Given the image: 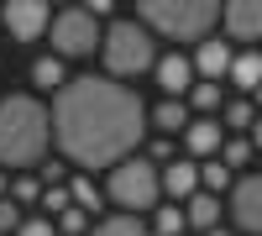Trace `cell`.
<instances>
[{
    "mask_svg": "<svg viewBox=\"0 0 262 236\" xmlns=\"http://www.w3.org/2000/svg\"><path fill=\"white\" fill-rule=\"evenodd\" d=\"M221 126H226V137H231V132H236V137H242V132H252V126H257V105H252L247 95L226 100V105H221Z\"/></svg>",
    "mask_w": 262,
    "mask_h": 236,
    "instance_id": "e0dca14e",
    "label": "cell"
},
{
    "mask_svg": "<svg viewBox=\"0 0 262 236\" xmlns=\"http://www.w3.org/2000/svg\"><path fill=\"white\" fill-rule=\"evenodd\" d=\"M69 200L84 210V216H100V205H105V189H100L95 179H84V174H79V179H69Z\"/></svg>",
    "mask_w": 262,
    "mask_h": 236,
    "instance_id": "44dd1931",
    "label": "cell"
},
{
    "mask_svg": "<svg viewBox=\"0 0 262 236\" xmlns=\"http://www.w3.org/2000/svg\"><path fill=\"white\" fill-rule=\"evenodd\" d=\"M152 74H158L163 100H189V90L200 84V74H194V58H189V53H179V48H173V53H163Z\"/></svg>",
    "mask_w": 262,
    "mask_h": 236,
    "instance_id": "30bf717a",
    "label": "cell"
},
{
    "mask_svg": "<svg viewBox=\"0 0 262 236\" xmlns=\"http://www.w3.org/2000/svg\"><path fill=\"white\" fill-rule=\"evenodd\" d=\"M252 147L262 153V116H257V126H252Z\"/></svg>",
    "mask_w": 262,
    "mask_h": 236,
    "instance_id": "f1b7e54d",
    "label": "cell"
},
{
    "mask_svg": "<svg viewBox=\"0 0 262 236\" xmlns=\"http://www.w3.org/2000/svg\"><path fill=\"white\" fill-rule=\"evenodd\" d=\"M32 84H37V90H53V95H58L63 84H69V69H63V58H53V53H48V58H37V63H32Z\"/></svg>",
    "mask_w": 262,
    "mask_h": 236,
    "instance_id": "d6986e66",
    "label": "cell"
},
{
    "mask_svg": "<svg viewBox=\"0 0 262 236\" xmlns=\"http://www.w3.org/2000/svg\"><path fill=\"white\" fill-rule=\"evenodd\" d=\"M184 216H189V226H194V231L205 236V231H215V226H221V216H226V205L215 200V195H205V189H200V195H194V200L184 205Z\"/></svg>",
    "mask_w": 262,
    "mask_h": 236,
    "instance_id": "2e32d148",
    "label": "cell"
},
{
    "mask_svg": "<svg viewBox=\"0 0 262 236\" xmlns=\"http://www.w3.org/2000/svg\"><path fill=\"white\" fill-rule=\"evenodd\" d=\"M189 58H194V74H200L205 84H221V79L231 74V63H236V48H231V42H221V37H205Z\"/></svg>",
    "mask_w": 262,
    "mask_h": 236,
    "instance_id": "4fadbf2b",
    "label": "cell"
},
{
    "mask_svg": "<svg viewBox=\"0 0 262 236\" xmlns=\"http://www.w3.org/2000/svg\"><path fill=\"white\" fill-rule=\"evenodd\" d=\"M100 58H105V79H116V84H126V79H142V74H152L158 69V37H152L137 16H116L111 27H105V42H100Z\"/></svg>",
    "mask_w": 262,
    "mask_h": 236,
    "instance_id": "277c9868",
    "label": "cell"
},
{
    "mask_svg": "<svg viewBox=\"0 0 262 236\" xmlns=\"http://www.w3.org/2000/svg\"><path fill=\"white\" fill-rule=\"evenodd\" d=\"M179 142H184V158L210 163V158H221V147H226V126H221V116H194Z\"/></svg>",
    "mask_w": 262,
    "mask_h": 236,
    "instance_id": "8fae6325",
    "label": "cell"
},
{
    "mask_svg": "<svg viewBox=\"0 0 262 236\" xmlns=\"http://www.w3.org/2000/svg\"><path fill=\"white\" fill-rule=\"evenodd\" d=\"M231 90H242L247 100L257 95V84H262V48H236V63H231Z\"/></svg>",
    "mask_w": 262,
    "mask_h": 236,
    "instance_id": "9a60e30c",
    "label": "cell"
},
{
    "mask_svg": "<svg viewBox=\"0 0 262 236\" xmlns=\"http://www.w3.org/2000/svg\"><path fill=\"white\" fill-rule=\"evenodd\" d=\"M147 226H152V236H184L189 231V216H184V205H158Z\"/></svg>",
    "mask_w": 262,
    "mask_h": 236,
    "instance_id": "7402d4cb",
    "label": "cell"
},
{
    "mask_svg": "<svg viewBox=\"0 0 262 236\" xmlns=\"http://www.w3.org/2000/svg\"><path fill=\"white\" fill-rule=\"evenodd\" d=\"M221 32H226V42L262 48V0H231V6H221Z\"/></svg>",
    "mask_w": 262,
    "mask_h": 236,
    "instance_id": "9c48e42d",
    "label": "cell"
},
{
    "mask_svg": "<svg viewBox=\"0 0 262 236\" xmlns=\"http://www.w3.org/2000/svg\"><path fill=\"white\" fill-rule=\"evenodd\" d=\"M53 147V116L37 95H6L0 100V168L27 174Z\"/></svg>",
    "mask_w": 262,
    "mask_h": 236,
    "instance_id": "7a4b0ae2",
    "label": "cell"
},
{
    "mask_svg": "<svg viewBox=\"0 0 262 236\" xmlns=\"http://www.w3.org/2000/svg\"><path fill=\"white\" fill-rule=\"evenodd\" d=\"M48 42H53V58H90L105 42V21L90 6H63V11H53Z\"/></svg>",
    "mask_w": 262,
    "mask_h": 236,
    "instance_id": "8992f818",
    "label": "cell"
},
{
    "mask_svg": "<svg viewBox=\"0 0 262 236\" xmlns=\"http://www.w3.org/2000/svg\"><path fill=\"white\" fill-rule=\"evenodd\" d=\"M16 236H58V226L48 221V216H27V221H21V231Z\"/></svg>",
    "mask_w": 262,
    "mask_h": 236,
    "instance_id": "83f0119b",
    "label": "cell"
},
{
    "mask_svg": "<svg viewBox=\"0 0 262 236\" xmlns=\"http://www.w3.org/2000/svg\"><path fill=\"white\" fill-rule=\"evenodd\" d=\"M205 236H231V231H226V226H215V231H205Z\"/></svg>",
    "mask_w": 262,
    "mask_h": 236,
    "instance_id": "1f68e13d",
    "label": "cell"
},
{
    "mask_svg": "<svg viewBox=\"0 0 262 236\" xmlns=\"http://www.w3.org/2000/svg\"><path fill=\"white\" fill-rule=\"evenodd\" d=\"M137 21L158 37V42H179V48H200L205 37H215L221 27V6L215 0H142Z\"/></svg>",
    "mask_w": 262,
    "mask_h": 236,
    "instance_id": "3957f363",
    "label": "cell"
},
{
    "mask_svg": "<svg viewBox=\"0 0 262 236\" xmlns=\"http://www.w3.org/2000/svg\"><path fill=\"white\" fill-rule=\"evenodd\" d=\"M53 116V142L74 168H105L137 158V147L147 137V105L137 90L105 79V74H79L69 79L48 105Z\"/></svg>",
    "mask_w": 262,
    "mask_h": 236,
    "instance_id": "6da1fadb",
    "label": "cell"
},
{
    "mask_svg": "<svg viewBox=\"0 0 262 236\" xmlns=\"http://www.w3.org/2000/svg\"><path fill=\"white\" fill-rule=\"evenodd\" d=\"M231 184H236V174H231L221 158L200 163V189H205V195H215V200H221V195H231Z\"/></svg>",
    "mask_w": 262,
    "mask_h": 236,
    "instance_id": "ffe728a7",
    "label": "cell"
},
{
    "mask_svg": "<svg viewBox=\"0 0 262 236\" xmlns=\"http://www.w3.org/2000/svg\"><path fill=\"white\" fill-rule=\"evenodd\" d=\"M226 216L242 236H262V174H236L226 195Z\"/></svg>",
    "mask_w": 262,
    "mask_h": 236,
    "instance_id": "52a82bcc",
    "label": "cell"
},
{
    "mask_svg": "<svg viewBox=\"0 0 262 236\" xmlns=\"http://www.w3.org/2000/svg\"><path fill=\"white\" fill-rule=\"evenodd\" d=\"M21 221H27V216H21V205H16V200H0V236H16Z\"/></svg>",
    "mask_w": 262,
    "mask_h": 236,
    "instance_id": "4316f807",
    "label": "cell"
},
{
    "mask_svg": "<svg viewBox=\"0 0 262 236\" xmlns=\"http://www.w3.org/2000/svg\"><path fill=\"white\" fill-rule=\"evenodd\" d=\"M90 236H152V226L142 216H105L90 226Z\"/></svg>",
    "mask_w": 262,
    "mask_h": 236,
    "instance_id": "ac0fdd59",
    "label": "cell"
},
{
    "mask_svg": "<svg viewBox=\"0 0 262 236\" xmlns=\"http://www.w3.org/2000/svg\"><path fill=\"white\" fill-rule=\"evenodd\" d=\"M0 27L11 32V42H37L53 27V6H42V0H11V6H0Z\"/></svg>",
    "mask_w": 262,
    "mask_h": 236,
    "instance_id": "ba28073f",
    "label": "cell"
},
{
    "mask_svg": "<svg viewBox=\"0 0 262 236\" xmlns=\"http://www.w3.org/2000/svg\"><path fill=\"white\" fill-rule=\"evenodd\" d=\"M252 105H257V111H262V84H257V95H252Z\"/></svg>",
    "mask_w": 262,
    "mask_h": 236,
    "instance_id": "4dcf8cb0",
    "label": "cell"
},
{
    "mask_svg": "<svg viewBox=\"0 0 262 236\" xmlns=\"http://www.w3.org/2000/svg\"><path fill=\"white\" fill-rule=\"evenodd\" d=\"M0 200H11V184H6V174H0Z\"/></svg>",
    "mask_w": 262,
    "mask_h": 236,
    "instance_id": "f546056e",
    "label": "cell"
},
{
    "mask_svg": "<svg viewBox=\"0 0 262 236\" xmlns=\"http://www.w3.org/2000/svg\"><path fill=\"white\" fill-rule=\"evenodd\" d=\"M53 226H58L63 236H90V216H84L79 205H69V210H63V216L53 221Z\"/></svg>",
    "mask_w": 262,
    "mask_h": 236,
    "instance_id": "d4e9b609",
    "label": "cell"
},
{
    "mask_svg": "<svg viewBox=\"0 0 262 236\" xmlns=\"http://www.w3.org/2000/svg\"><path fill=\"white\" fill-rule=\"evenodd\" d=\"M252 137H226V147H221V163L231 168V174H247V163H252Z\"/></svg>",
    "mask_w": 262,
    "mask_h": 236,
    "instance_id": "cb8c5ba5",
    "label": "cell"
},
{
    "mask_svg": "<svg viewBox=\"0 0 262 236\" xmlns=\"http://www.w3.org/2000/svg\"><path fill=\"white\" fill-rule=\"evenodd\" d=\"M105 200H111L121 216H152L158 200H163V174H158V163H147L142 153L126 158V163H116L111 174H105Z\"/></svg>",
    "mask_w": 262,
    "mask_h": 236,
    "instance_id": "5b68a950",
    "label": "cell"
},
{
    "mask_svg": "<svg viewBox=\"0 0 262 236\" xmlns=\"http://www.w3.org/2000/svg\"><path fill=\"white\" fill-rule=\"evenodd\" d=\"M11 200H16V205H32V200H42V184H37L32 174H16V179H11Z\"/></svg>",
    "mask_w": 262,
    "mask_h": 236,
    "instance_id": "484cf974",
    "label": "cell"
},
{
    "mask_svg": "<svg viewBox=\"0 0 262 236\" xmlns=\"http://www.w3.org/2000/svg\"><path fill=\"white\" fill-rule=\"evenodd\" d=\"M221 105H226V90H221V84H194V90H189V111L194 116H221Z\"/></svg>",
    "mask_w": 262,
    "mask_h": 236,
    "instance_id": "603a6c76",
    "label": "cell"
},
{
    "mask_svg": "<svg viewBox=\"0 0 262 236\" xmlns=\"http://www.w3.org/2000/svg\"><path fill=\"white\" fill-rule=\"evenodd\" d=\"M189 121H194V111H189V100H158L147 111V126L158 137H168V142H179L184 132H189Z\"/></svg>",
    "mask_w": 262,
    "mask_h": 236,
    "instance_id": "5bb4252c",
    "label": "cell"
},
{
    "mask_svg": "<svg viewBox=\"0 0 262 236\" xmlns=\"http://www.w3.org/2000/svg\"><path fill=\"white\" fill-rule=\"evenodd\" d=\"M158 174H163V195H168V205H189L194 195H200V163H194V158H173V163L158 168Z\"/></svg>",
    "mask_w": 262,
    "mask_h": 236,
    "instance_id": "7c38bea8",
    "label": "cell"
}]
</instances>
